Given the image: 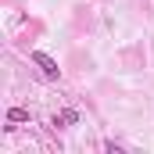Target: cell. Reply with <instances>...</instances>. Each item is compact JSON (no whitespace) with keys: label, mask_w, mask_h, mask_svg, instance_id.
<instances>
[{"label":"cell","mask_w":154,"mask_h":154,"mask_svg":"<svg viewBox=\"0 0 154 154\" xmlns=\"http://www.w3.org/2000/svg\"><path fill=\"white\" fill-rule=\"evenodd\" d=\"M32 61L39 65V72H43L47 79H57V75H61V68H57V61H54V57H47L43 50H36V54H32Z\"/></svg>","instance_id":"obj_1"},{"label":"cell","mask_w":154,"mask_h":154,"mask_svg":"<svg viewBox=\"0 0 154 154\" xmlns=\"http://www.w3.org/2000/svg\"><path fill=\"white\" fill-rule=\"evenodd\" d=\"M79 115L75 111H61V115H54V125H75Z\"/></svg>","instance_id":"obj_2"},{"label":"cell","mask_w":154,"mask_h":154,"mask_svg":"<svg viewBox=\"0 0 154 154\" xmlns=\"http://www.w3.org/2000/svg\"><path fill=\"white\" fill-rule=\"evenodd\" d=\"M7 122H29V108H11L7 111Z\"/></svg>","instance_id":"obj_3"}]
</instances>
